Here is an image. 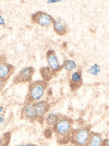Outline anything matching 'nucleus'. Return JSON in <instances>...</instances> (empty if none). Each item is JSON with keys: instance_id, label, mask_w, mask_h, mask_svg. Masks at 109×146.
Listing matches in <instances>:
<instances>
[{"instance_id": "obj_1", "label": "nucleus", "mask_w": 109, "mask_h": 146, "mask_svg": "<svg viewBox=\"0 0 109 146\" xmlns=\"http://www.w3.org/2000/svg\"><path fill=\"white\" fill-rule=\"evenodd\" d=\"M73 125V121L72 119L59 114L57 122L53 126V130L59 143L64 144L70 142Z\"/></svg>"}, {"instance_id": "obj_2", "label": "nucleus", "mask_w": 109, "mask_h": 146, "mask_svg": "<svg viewBox=\"0 0 109 146\" xmlns=\"http://www.w3.org/2000/svg\"><path fill=\"white\" fill-rule=\"evenodd\" d=\"M91 127L85 125L72 130L70 142L77 146H84L90 135Z\"/></svg>"}, {"instance_id": "obj_3", "label": "nucleus", "mask_w": 109, "mask_h": 146, "mask_svg": "<svg viewBox=\"0 0 109 146\" xmlns=\"http://www.w3.org/2000/svg\"><path fill=\"white\" fill-rule=\"evenodd\" d=\"M47 87V83L45 81H37L31 84L28 94L29 102L40 101L45 93Z\"/></svg>"}, {"instance_id": "obj_4", "label": "nucleus", "mask_w": 109, "mask_h": 146, "mask_svg": "<svg viewBox=\"0 0 109 146\" xmlns=\"http://www.w3.org/2000/svg\"><path fill=\"white\" fill-rule=\"evenodd\" d=\"M32 20L34 23L41 27H47L53 23V19L47 13L38 12L32 16Z\"/></svg>"}, {"instance_id": "obj_5", "label": "nucleus", "mask_w": 109, "mask_h": 146, "mask_svg": "<svg viewBox=\"0 0 109 146\" xmlns=\"http://www.w3.org/2000/svg\"><path fill=\"white\" fill-rule=\"evenodd\" d=\"M69 85L72 92L76 91L82 85L81 72L80 70L74 72L70 75Z\"/></svg>"}, {"instance_id": "obj_6", "label": "nucleus", "mask_w": 109, "mask_h": 146, "mask_svg": "<svg viewBox=\"0 0 109 146\" xmlns=\"http://www.w3.org/2000/svg\"><path fill=\"white\" fill-rule=\"evenodd\" d=\"M34 110L36 118L45 117L49 109V105L46 101L42 100L34 103Z\"/></svg>"}, {"instance_id": "obj_7", "label": "nucleus", "mask_w": 109, "mask_h": 146, "mask_svg": "<svg viewBox=\"0 0 109 146\" xmlns=\"http://www.w3.org/2000/svg\"><path fill=\"white\" fill-rule=\"evenodd\" d=\"M34 73V70L32 67H28L21 70L17 75L14 82L16 83L25 82L31 80Z\"/></svg>"}, {"instance_id": "obj_8", "label": "nucleus", "mask_w": 109, "mask_h": 146, "mask_svg": "<svg viewBox=\"0 0 109 146\" xmlns=\"http://www.w3.org/2000/svg\"><path fill=\"white\" fill-rule=\"evenodd\" d=\"M53 28L55 33L59 36H64L68 33V27L66 23L63 19H53Z\"/></svg>"}, {"instance_id": "obj_9", "label": "nucleus", "mask_w": 109, "mask_h": 146, "mask_svg": "<svg viewBox=\"0 0 109 146\" xmlns=\"http://www.w3.org/2000/svg\"><path fill=\"white\" fill-rule=\"evenodd\" d=\"M47 61L49 68L53 73L60 70L62 67L59 64L57 57L53 51H49L47 54Z\"/></svg>"}, {"instance_id": "obj_10", "label": "nucleus", "mask_w": 109, "mask_h": 146, "mask_svg": "<svg viewBox=\"0 0 109 146\" xmlns=\"http://www.w3.org/2000/svg\"><path fill=\"white\" fill-rule=\"evenodd\" d=\"M14 68L11 65L7 63L0 64V79L6 82L11 76L13 73Z\"/></svg>"}, {"instance_id": "obj_11", "label": "nucleus", "mask_w": 109, "mask_h": 146, "mask_svg": "<svg viewBox=\"0 0 109 146\" xmlns=\"http://www.w3.org/2000/svg\"><path fill=\"white\" fill-rule=\"evenodd\" d=\"M103 141L102 136L100 133L91 131L87 143L84 146H101Z\"/></svg>"}, {"instance_id": "obj_12", "label": "nucleus", "mask_w": 109, "mask_h": 146, "mask_svg": "<svg viewBox=\"0 0 109 146\" xmlns=\"http://www.w3.org/2000/svg\"><path fill=\"white\" fill-rule=\"evenodd\" d=\"M23 114L25 118L30 120H33L36 119V117L34 110V103L26 104L23 109Z\"/></svg>"}, {"instance_id": "obj_13", "label": "nucleus", "mask_w": 109, "mask_h": 146, "mask_svg": "<svg viewBox=\"0 0 109 146\" xmlns=\"http://www.w3.org/2000/svg\"><path fill=\"white\" fill-rule=\"evenodd\" d=\"M59 114H56L52 112L47 113L44 117V119L46 123L49 126L53 127L57 122L58 119Z\"/></svg>"}, {"instance_id": "obj_14", "label": "nucleus", "mask_w": 109, "mask_h": 146, "mask_svg": "<svg viewBox=\"0 0 109 146\" xmlns=\"http://www.w3.org/2000/svg\"><path fill=\"white\" fill-rule=\"evenodd\" d=\"M62 67L69 72H71L77 68L75 62L72 60H66L64 61Z\"/></svg>"}, {"instance_id": "obj_15", "label": "nucleus", "mask_w": 109, "mask_h": 146, "mask_svg": "<svg viewBox=\"0 0 109 146\" xmlns=\"http://www.w3.org/2000/svg\"><path fill=\"white\" fill-rule=\"evenodd\" d=\"M41 71L42 76L43 77V78L45 79V81H48V80L50 79L51 77V72H53L51 71L49 67H45V68H42L41 70Z\"/></svg>"}, {"instance_id": "obj_16", "label": "nucleus", "mask_w": 109, "mask_h": 146, "mask_svg": "<svg viewBox=\"0 0 109 146\" xmlns=\"http://www.w3.org/2000/svg\"><path fill=\"white\" fill-rule=\"evenodd\" d=\"M100 71V67L97 64H95L94 65L92 66L88 70L89 73L95 76H97Z\"/></svg>"}, {"instance_id": "obj_17", "label": "nucleus", "mask_w": 109, "mask_h": 146, "mask_svg": "<svg viewBox=\"0 0 109 146\" xmlns=\"http://www.w3.org/2000/svg\"><path fill=\"white\" fill-rule=\"evenodd\" d=\"M101 146H109V137L103 140Z\"/></svg>"}, {"instance_id": "obj_18", "label": "nucleus", "mask_w": 109, "mask_h": 146, "mask_svg": "<svg viewBox=\"0 0 109 146\" xmlns=\"http://www.w3.org/2000/svg\"><path fill=\"white\" fill-rule=\"evenodd\" d=\"M7 141L3 138H0V146H4L7 144Z\"/></svg>"}, {"instance_id": "obj_19", "label": "nucleus", "mask_w": 109, "mask_h": 146, "mask_svg": "<svg viewBox=\"0 0 109 146\" xmlns=\"http://www.w3.org/2000/svg\"><path fill=\"white\" fill-rule=\"evenodd\" d=\"M5 121L4 116L1 113H0V124H3L5 122Z\"/></svg>"}, {"instance_id": "obj_20", "label": "nucleus", "mask_w": 109, "mask_h": 146, "mask_svg": "<svg viewBox=\"0 0 109 146\" xmlns=\"http://www.w3.org/2000/svg\"><path fill=\"white\" fill-rule=\"evenodd\" d=\"M4 82H5L0 79V92L2 90L4 87Z\"/></svg>"}, {"instance_id": "obj_21", "label": "nucleus", "mask_w": 109, "mask_h": 146, "mask_svg": "<svg viewBox=\"0 0 109 146\" xmlns=\"http://www.w3.org/2000/svg\"><path fill=\"white\" fill-rule=\"evenodd\" d=\"M5 24V22L4 19L1 16H0V25H4Z\"/></svg>"}, {"instance_id": "obj_22", "label": "nucleus", "mask_w": 109, "mask_h": 146, "mask_svg": "<svg viewBox=\"0 0 109 146\" xmlns=\"http://www.w3.org/2000/svg\"><path fill=\"white\" fill-rule=\"evenodd\" d=\"M14 146H36L35 145L33 144H22V145H16Z\"/></svg>"}, {"instance_id": "obj_23", "label": "nucleus", "mask_w": 109, "mask_h": 146, "mask_svg": "<svg viewBox=\"0 0 109 146\" xmlns=\"http://www.w3.org/2000/svg\"><path fill=\"white\" fill-rule=\"evenodd\" d=\"M62 146H76V145H74L71 143L69 142L68 143H66V144H63Z\"/></svg>"}, {"instance_id": "obj_24", "label": "nucleus", "mask_w": 109, "mask_h": 146, "mask_svg": "<svg viewBox=\"0 0 109 146\" xmlns=\"http://www.w3.org/2000/svg\"><path fill=\"white\" fill-rule=\"evenodd\" d=\"M3 110H4L3 108V107L2 106H0V113L3 112Z\"/></svg>"}, {"instance_id": "obj_25", "label": "nucleus", "mask_w": 109, "mask_h": 146, "mask_svg": "<svg viewBox=\"0 0 109 146\" xmlns=\"http://www.w3.org/2000/svg\"></svg>"}]
</instances>
